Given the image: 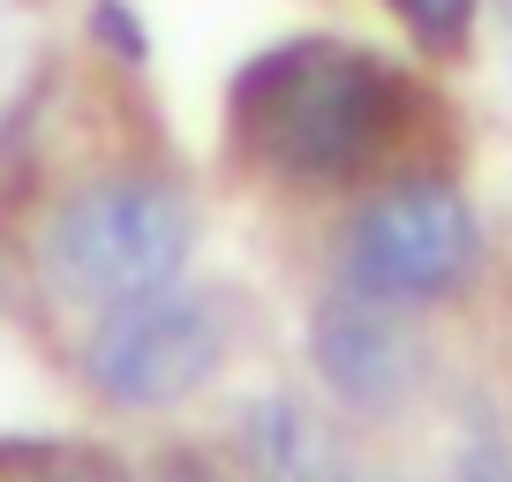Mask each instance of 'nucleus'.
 I'll list each match as a JSON object with an SVG mask.
<instances>
[{"label":"nucleus","instance_id":"obj_7","mask_svg":"<svg viewBox=\"0 0 512 482\" xmlns=\"http://www.w3.org/2000/svg\"><path fill=\"white\" fill-rule=\"evenodd\" d=\"M407 16V31L430 38V46H460L467 23H475V0H392Z\"/></svg>","mask_w":512,"mask_h":482},{"label":"nucleus","instance_id":"obj_3","mask_svg":"<svg viewBox=\"0 0 512 482\" xmlns=\"http://www.w3.org/2000/svg\"><path fill=\"white\" fill-rule=\"evenodd\" d=\"M482 257V219L452 181L415 174L392 181L384 196H369L354 211V226L339 234V279L354 294H377V302H437L452 294Z\"/></svg>","mask_w":512,"mask_h":482},{"label":"nucleus","instance_id":"obj_9","mask_svg":"<svg viewBox=\"0 0 512 482\" xmlns=\"http://www.w3.org/2000/svg\"><path fill=\"white\" fill-rule=\"evenodd\" d=\"M159 482H211L204 467H174V475H159Z\"/></svg>","mask_w":512,"mask_h":482},{"label":"nucleus","instance_id":"obj_4","mask_svg":"<svg viewBox=\"0 0 512 482\" xmlns=\"http://www.w3.org/2000/svg\"><path fill=\"white\" fill-rule=\"evenodd\" d=\"M226 302L204 287H151L136 302L98 309V332L83 339V377L113 407H174L219 370L226 354Z\"/></svg>","mask_w":512,"mask_h":482},{"label":"nucleus","instance_id":"obj_6","mask_svg":"<svg viewBox=\"0 0 512 482\" xmlns=\"http://www.w3.org/2000/svg\"><path fill=\"white\" fill-rule=\"evenodd\" d=\"M249 460L272 482H317L324 475V437L294 400H264L249 415Z\"/></svg>","mask_w":512,"mask_h":482},{"label":"nucleus","instance_id":"obj_10","mask_svg":"<svg viewBox=\"0 0 512 482\" xmlns=\"http://www.w3.org/2000/svg\"><path fill=\"white\" fill-rule=\"evenodd\" d=\"M0 482H53V475H0Z\"/></svg>","mask_w":512,"mask_h":482},{"label":"nucleus","instance_id":"obj_5","mask_svg":"<svg viewBox=\"0 0 512 482\" xmlns=\"http://www.w3.org/2000/svg\"><path fill=\"white\" fill-rule=\"evenodd\" d=\"M309 354H317L324 385H332L347 407H392L407 385H415V347H407L392 302L354 294V287H339L332 302L317 309Z\"/></svg>","mask_w":512,"mask_h":482},{"label":"nucleus","instance_id":"obj_2","mask_svg":"<svg viewBox=\"0 0 512 482\" xmlns=\"http://www.w3.org/2000/svg\"><path fill=\"white\" fill-rule=\"evenodd\" d=\"M189 196L159 174H98L46 219L38 264L46 287L76 309H113L151 287H174L189 257Z\"/></svg>","mask_w":512,"mask_h":482},{"label":"nucleus","instance_id":"obj_1","mask_svg":"<svg viewBox=\"0 0 512 482\" xmlns=\"http://www.w3.org/2000/svg\"><path fill=\"white\" fill-rule=\"evenodd\" d=\"M400 113V83L377 53L332 46V38H302L234 83V129L256 166H272L279 181H339L369 166V151L392 136Z\"/></svg>","mask_w":512,"mask_h":482},{"label":"nucleus","instance_id":"obj_8","mask_svg":"<svg viewBox=\"0 0 512 482\" xmlns=\"http://www.w3.org/2000/svg\"><path fill=\"white\" fill-rule=\"evenodd\" d=\"M460 482H512V467H497V460H467V475Z\"/></svg>","mask_w":512,"mask_h":482}]
</instances>
